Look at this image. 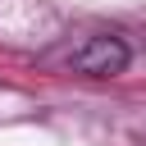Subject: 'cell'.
Listing matches in <instances>:
<instances>
[{
  "mask_svg": "<svg viewBox=\"0 0 146 146\" xmlns=\"http://www.w3.org/2000/svg\"><path fill=\"white\" fill-rule=\"evenodd\" d=\"M123 64H128V46L119 36H87L73 50V68L91 73V78H114V73H123Z\"/></svg>",
  "mask_w": 146,
  "mask_h": 146,
  "instance_id": "6da1fadb",
  "label": "cell"
}]
</instances>
